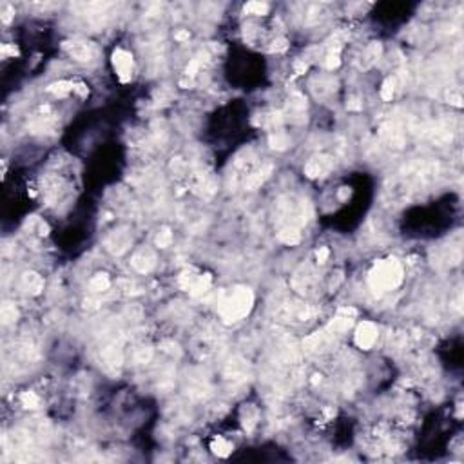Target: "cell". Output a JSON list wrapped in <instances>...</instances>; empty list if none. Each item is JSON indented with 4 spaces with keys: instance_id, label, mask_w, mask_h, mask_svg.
I'll return each instance as SVG.
<instances>
[{
    "instance_id": "1",
    "label": "cell",
    "mask_w": 464,
    "mask_h": 464,
    "mask_svg": "<svg viewBox=\"0 0 464 464\" xmlns=\"http://www.w3.org/2000/svg\"><path fill=\"white\" fill-rule=\"evenodd\" d=\"M252 303L254 296L250 292V289L236 287V289L229 290L227 294L222 298L218 312H220V315H222V319L225 323H236V321L243 319L250 312Z\"/></svg>"
},
{
    "instance_id": "2",
    "label": "cell",
    "mask_w": 464,
    "mask_h": 464,
    "mask_svg": "<svg viewBox=\"0 0 464 464\" xmlns=\"http://www.w3.org/2000/svg\"><path fill=\"white\" fill-rule=\"evenodd\" d=\"M402 281V267L397 259H383L374 265L368 274L370 289L376 294H385L390 290L397 289Z\"/></svg>"
},
{
    "instance_id": "3",
    "label": "cell",
    "mask_w": 464,
    "mask_h": 464,
    "mask_svg": "<svg viewBox=\"0 0 464 464\" xmlns=\"http://www.w3.org/2000/svg\"><path fill=\"white\" fill-rule=\"evenodd\" d=\"M111 62H113V67H114V71H116V77L120 78V82L122 83L131 82V78H133V69H134L133 55H131L129 51L118 47V49L113 51Z\"/></svg>"
},
{
    "instance_id": "4",
    "label": "cell",
    "mask_w": 464,
    "mask_h": 464,
    "mask_svg": "<svg viewBox=\"0 0 464 464\" xmlns=\"http://www.w3.org/2000/svg\"><path fill=\"white\" fill-rule=\"evenodd\" d=\"M64 49L71 55L77 62H91L96 57V49L87 40H69L64 42Z\"/></svg>"
},
{
    "instance_id": "5",
    "label": "cell",
    "mask_w": 464,
    "mask_h": 464,
    "mask_svg": "<svg viewBox=\"0 0 464 464\" xmlns=\"http://www.w3.org/2000/svg\"><path fill=\"white\" fill-rule=\"evenodd\" d=\"M377 335H379V330L377 326L372 323V321H363L361 325L357 326L356 330V345L361 348V350H370L374 343L377 341Z\"/></svg>"
},
{
    "instance_id": "6",
    "label": "cell",
    "mask_w": 464,
    "mask_h": 464,
    "mask_svg": "<svg viewBox=\"0 0 464 464\" xmlns=\"http://www.w3.org/2000/svg\"><path fill=\"white\" fill-rule=\"evenodd\" d=\"M131 265L136 272L140 274H149L153 268L156 267V254L155 250L144 247L140 248L138 252H134L133 259H131Z\"/></svg>"
},
{
    "instance_id": "7",
    "label": "cell",
    "mask_w": 464,
    "mask_h": 464,
    "mask_svg": "<svg viewBox=\"0 0 464 464\" xmlns=\"http://www.w3.org/2000/svg\"><path fill=\"white\" fill-rule=\"evenodd\" d=\"M332 169V160L328 156H314L312 160L305 165V174L309 178H319L325 176Z\"/></svg>"
},
{
    "instance_id": "8",
    "label": "cell",
    "mask_w": 464,
    "mask_h": 464,
    "mask_svg": "<svg viewBox=\"0 0 464 464\" xmlns=\"http://www.w3.org/2000/svg\"><path fill=\"white\" fill-rule=\"evenodd\" d=\"M131 245V236L127 234V232L124 231H118L114 232L113 236L107 239V248L109 252L116 254V256H120V254H124L127 248H129Z\"/></svg>"
},
{
    "instance_id": "9",
    "label": "cell",
    "mask_w": 464,
    "mask_h": 464,
    "mask_svg": "<svg viewBox=\"0 0 464 464\" xmlns=\"http://www.w3.org/2000/svg\"><path fill=\"white\" fill-rule=\"evenodd\" d=\"M381 136L387 140V144L390 147H395V149H401L402 144H404V138H402V133L399 131V127L392 122H388L381 127Z\"/></svg>"
},
{
    "instance_id": "10",
    "label": "cell",
    "mask_w": 464,
    "mask_h": 464,
    "mask_svg": "<svg viewBox=\"0 0 464 464\" xmlns=\"http://www.w3.org/2000/svg\"><path fill=\"white\" fill-rule=\"evenodd\" d=\"M22 287L26 289V292L36 296L44 290V279H42L36 272H26L24 276H22Z\"/></svg>"
},
{
    "instance_id": "11",
    "label": "cell",
    "mask_w": 464,
    "mask_h": 464,
    "mask_svg": "<svg viewBox=\"0 0 464 464\" xmlns=\"http://www.w3.org/2000/svg\"><path fill=\"white\" fill-rule=\"evenodd\" d=\"M270 172H272V165H267L261 170H258V172H254V174H248V178L245 180V189H247V191L258 189V187L267 180L268 176H270Z\"/></svg>"
},
{
    "instance_id": "12",
    "label": "cell",
    "mask_w": 464,
    "mask_h": 464,
    "mask_svg": "<svg viewBox=\"0 0 464 464\" xmlns=\"http://www.w3.org/2000/svg\"><path fill=\"white\" fill-rule=\"evenodd\" d=\"M211 283H212V278L209 274H200L198 279L192 283L191 289H189V294H191L192 298H201L207 290L211 289Z\"/></svg>"
},
{
    "instance_id": "13",
    "label": "cell",
    "mask_w": 464,
    "mask_h": 464,
    "mask_svg": "<svg viewBox=\"0 0 464 464\" xmlns=\"http://www.w3.org/2000/svg\"><path fill=\"white\" fill-rule=\"evenodd\" d=\"M71 91H75V83H73V82H66V80L55 82V83H51V85L47 87V93L55 94V96H58V98H64V96H67V94L71 93Z\"/></svg>"
},
{
    "instance_id": "14",
    "label": "cell",
    "mask_w": 464,
    "mask_h": 464,
    "mask_svg": "<svg viewBox=\"0 0 464 464\" xmlns=\"http://www.w3.org/2000/svg\"><path fill=\"white\" fill-rule=\"evenodd\" d=\"M278 239L287 243V245H298L301 241V234H299L296 227H285L281 231H278Z\"/></svg>"
},
{
    "instance_id": "15",
    "label": "cell",
    "mask_w": 464,
    "mask_h": 464,
    "mask_svg": "<svg viewBox=\"0 0 464 464\" xmlns=\"http://www.w3.org/2000/svg\"><path fill=\"white\" fill-rule=\"evenodd\" d=\"M268 144H270V147L276 149V151H285L290 145V138H289V134L287 133L276 131V133H272L270 136H268Z\"/></svg>"
},
{
    "instance_id": "16",
    "label": "cell",
    "mask_w": 464,
    "mask_h": 464,
    "mask_svg": "<svg viewBox=\"0 0 464 464\" xmlns=\"http://www.w3.org/2000/svg\"><path fill=\"white\" fill-rule=\"evenodd\" d=\"M281 122H283V114L281 113L261 114L259 120H256V124L261 125V127H267V129H274L276 125H281Z\"/></svg>"
},
{
    "instance_id": "17",
    "label": "cell",
    "mask_w": 464,
    "mask_h": 464,
    "mask_svg": "<svg viewBox=\"0 0 464 464\" xmlns=\"http://www.w3.org/2000/svg\"><path fill=\"white\" fill-rule=\"evenodd\" d=\"M211 448L218 457H227V455H231V452H232V444L229 443V441H225L223 437H216L214 441H212Z\"/></svg>"
},
{
    "instance_id": "18",
    "label": "cell",
    "mask_w": 464,
    "mask_h": 464,
    "mask_svg": "<svg viewBox=\"0 0 464 464\" xmlns=\"http://www.w3.org/2000/svg\"><path fill=\"white\" fill-rule=\"evenodd\" d=\"M0 317H2V323H4V325H11V323H15L16 317H18V310H16L15 305L4 303L2 309H0Z\"/></svg>"
},
{
    "instance_id": "19",
    "label": "cell",
    "mask_w": 464,
    "mask_h": 464,
    "mask_svg": "<svg viewBox=\"0 0 464 464\" xmlns=\"http://www.w3.org/2000/svg\"><path fill=\"white\" fill-rule=\"evenodd\" d=\"M109 285H111V281H109L107 274H96L89 281V289H91V292H105L109 289Z\"/></svg>"
},
{
    "instance_id": "20",
    "label": "cell",
    "mask_w": 464,
    "mask_h": 464,
    "mask_svg": "<svg viewBox=\"0 0 464 464\" xmlns=\"http://www.w3.org/2000/svg\"><path fill=\"white\" fill-rule=\"evenodd\" d=\"M379 55H381V44H377V42H374L368 49H366L365 57H363V62L361 66L363 67H370L372 64L376 62L377 58H379Z\"/></svg>"
},
{
    "instance_id": "21",
    "label": "cell",
    "mask_w": 464,
    "mask_h": 464,
    "mask_svg": "<svg viewBox=\"0 0 464 464\" xmlns=\"http://www.w3.org/2000/svg\"><path fill=\"white\" fill-rule=\"evenodd\" d=\"M256 421H258V410L254 406H247L243 410V426H245V430L250 432L254 428Z\"/></svg>"
},
{
    "instance_id": "22",
    "label": "cell",
    "mask_w": 464,
    "mask_h": 464,
    "mask_svg": "<svg viewBox=\"0 0 464 464\" xmlns=\"http://www.w3.org/2000/svg\"><path fill=\"white\" fill-rule=\"evenodd\" d=\"M198 276H200V274H198L194 268H187V270H183L181 276H180V287L181 289L189 290L192 287V283L198 279Z\"/></svg>"
},
{
    "instance_id": "23",
    "label": "cell",
    "mask_w": 464,
    "mask_h": 464,
    "mask_svg": "<svg viewBox=\"0 0 464 464\" xmlns=\"http://www.w3.org/2000/svg\"><path fill=\"white\" fill-rule=\"evenodd\" d=\"M20 401L24 404V408H27V410H36V408L40 406V397L35 392H24L20 395Z\"/></svg>"
},
{
    "instance_id": "24",
    "label": "cell",
    "mask_w": 464,
    "mask_h": 464,
    "mask_svg": "<svg viewBox=\"0 0 464 464\" xmlns=\"http://www.w3.org/2000/svg\"><path fill=\"white\" fill-rule=\"evenodd\" d=\"M245 13L263 16L268 13V4H265V2H248V4H245Z\"/></svg>"
},
{
    "instance_id": "25",
    "label": "cell",
    "mask_w": 464,
    "mask_h": 464,
    "mask_svg": "<svg viewBox=\"0 0 464 464\" xmlns=\"http://www.w3.org/2000/svg\"><path fill=\"white\" fill-rule=\"evenodd\" d=\"M393 93H395V80L393 78H387L381 87V98L388 102V100L393 98Z\"/></svg>"
},
{
    "instance_id": "26",
    "label": "cell",
    "mask_w": 464,
    "mask_h": 464,
    "mask_svg": "<svg viewBox=\"0 0 464 464\" xmlns=\"http://www.w3.org/2000/svg\"><path fill=\"white\" fill-rule=\"evenodd\" d=\"M341 64V58H339V46H335L330 49V53L326 55V60H325V66L326 69H335V67H339Z\"/></svg>"
},
{
    "instance_id": "27",
    "label": "cell",
    "mask_w": 464,
    "mask_h": 464,
    "mask_svg": "<svg viewBox=\"0 0 464 464\" xmlns=\"http://www.w3.org/2000/svg\"><path fill=\"white\" fill-rule=\"evenodd\" d=\"M170 243H172V232L169 229H161L156 236V245L160 248H167L170 247Z\"/></svg>"
},
{
    "instance_id": "28",
    "label": "cell",
    "mask_w": 464,
    "mask_h": 464,
    "mask_svg": "<svg viewBox=\"0 0 464 464\" xmlns=\"http://www.w3.org/2000/svg\"><path fill=\"white\" fill-rule=\"evenodd\" d=\"M201 62L198 60V58H194V60H191L189 62V66L185 67V77L187 78H194V75L198 73V69H200Z\"/></svg>"
},
{
    "instance_id": "29",
    "label": "cell",
    "mask_w": 464,
    "mask_h": 464,
    "mask_svg": "<svg viewBox=\"0 0 464 464\" xmlns=\"http://www.w3.org/2000/svg\"><path fill=\"white\" fill-rule=\"evenodd\" d=\"M287 47H289V44H287L285 38H276V40L272 42V46H270V51L272 53H283V51H287Z\"/></svg>"
},
{
    "instance_id": "30",
    "label": "cell",
    "mask_w": 464,
    "mask_h": 464,
    "mask_svg": "<svg viewBox=\"0 0 464 464\" xmlns=\"http://www.w3.org/2000/svg\"><path fill=\"white\" fill-rule=\"evenodd\" d=\"M13 15H15V9H13L11 5L5 4L4 7H2V22H4V24H9Z\"/></svg>"
},
{
    "instance_id": "31",
    "label": "cell",
    "mask_w": 464,
    "mask_h": 464,
    "mask_svg": "<svg viewBox=\"0 0 464 464\" xmlns=\"http://www.w3.org/2000/svg\"><path fill=\"white\" fill-rule=\"evenodd\" d=\"M2 55H5V57H16V55H18V49H16V46L4 44V46H2Z\"/></svg>"
},
{
    "instance_id": "32",
    "label": "cell",
    "mask_w": 464,
    "mask_h": 464,
    "mask_svg": "<svg viewBox=\"0 0 464 464\" xmlns=\"http://www.w3.org/2000/svg\"><path fill=\"white\" fill-rule=\"evenodd\" d=\"M328 254H330V252H328V248H326V247H321L319 250L315 252V258H317V263H319V265H323V263H325L326 259H328Z\"/></svg>"
},
{
    "instance_id": "33",
    "label": "cell",
    "mask_w": 464,
    "mask_h": 464,
    "mask_svg": "<svg viewBox=\"0 0 464 464\" xmlns=\"http://www.w3.org/2000/svg\"><path fill=\"white\" fill-rule=\"evenodd\" d=\"M189 38H191V33L187 31V29H181V31L174 33V40L178 42H189Z\"/></svg>"
},
{
    "instance_id": "34",
    "label": "cell",
    "mask_w": 464,
    "mask_h": 464,
    "mask_svg": "<svg viewBox=\"0 0 464 464\" xmlns=\"http://www.w3.org/2000/svg\"><path fill=\"white\" fill-rule=\"evenodd\" d=\"M346 107H348V111H361V109H363V103L359 102L357 98H352L350 102L346 103Z\"/></svg>"
},
{
    "instance_id": "35",
    "label": "cell",
    "mask_w": 464,
    "mask_h": 464,
    "mask_svg": "<svg viewBox=\"0 0 464 464\" xmlns=\"http://www.w3.org/2000/svg\"><path fill=\"white\" fill-rule=\"evenodd\" d=\"M294 69H296V73H298V75H303V73L309 69V64L305 62V60H298V62L294 64Z\"/></svg>"
},
{
    "instance_id": "36",
    "label": "cell",
    "mask_w": 464,
    "mask_h": 464,
    "mask_svg": "<svg viewBox=\"0 0 464 464\" xmlns=\"http://www.w3.org/2000/svg\"><path fill=\"white\" fill-rule=\"evenodd\" d=\"M136 359H138V363H147L151 359V350L147 348V350H140V354L136 356Z\"/></svg>"
},
{
    "instance_id": "37",
    "label": "cell",
    "mask_w": 464,
    "mask_h": 464,
    "mask_svg": "<svg viewBox=\"0 0 464 464\" xmlns=\"http://www.w3.org/2000/svg\"><path fill=\"white\" fill-rule=\"evenodd\" d=\"M75 93H78L80 96H87V87H85V83H75Z\"/></svg>"
},
{
    "instance_id": "38",
    "label": "cell",
    "mask_w": 464,
    "mask_h": 464,
    "mask_svg": "<svg viewBox=\"0 0 464 464\" xmlns=\"http://www.w3.org/2000/svg\"><path fill=\"white\" fill-rule=\"evenodd\" d=\"M350 196V191H348V187H343L339 191V200H346V198Z\"/></svg>"
}]
</instances>
